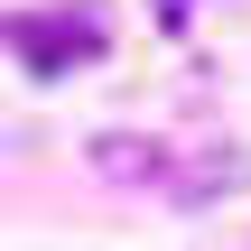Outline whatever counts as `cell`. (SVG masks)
I'll return each mask as SVG.
<instances>
[{
    "label": "cell",
    "instance_id": "1",
    "mask_svg": "<svg viewBox=\"0 0 251 251\" xmlns=\"http://www.w3.org/2000/svg\"><path fill=\"white\" fill-rule=\"evenodd\" d=\"M0 47L28 56V75H75L102 56V9H28V19H0Z\"/></svg>",
    "mask_w": 251,
    "mask_h": 251
},
{
    "label": "cell",
    "instance_id": "2",
    "mask_svg": "<svg viewBox=\"0 0 251 251\" xmlns=\"http://www.w3.org/2000/svg\"><path fill=\"white\" fill-rule=\"evenodd\" d=\"M93 177H112V186H158V177H168V149L140 140V130H112V140H93Z\"/></svg>",
    "mask_w": 251,
    "mask_h": 251
},
{
    "label": "cell",
    "instance_id": "3",
    "mask_svg": "<svg viewBox=\"0 0 251 251\" xmlns=\"http://www.w3.org/2000/svg\"><path fill=\"white\" fill-rule=\"evenodd\" d=\"M233 177H242V168H233V158L214 149V158H196V168H177V158H168V177H158V186H168L177 205H205V196H224Z\"/></svg>",
    "mask_w": 251,
    "mask_h": 251
},
{
    "label": "cell",
    "instance_id": "4",
    "mask_svg": "<svg viewBox=\"0 0 251 251\" xmlns=\"http://www.w3.org/2000/svg\"><path fill=\"white\" fill-rule=\"evenodd\" d=\"M177 9H186V0H158V19H177Z\"/></svg>",
    "mask_w": 251,
    "mask_h": 251
}]
</instances>
